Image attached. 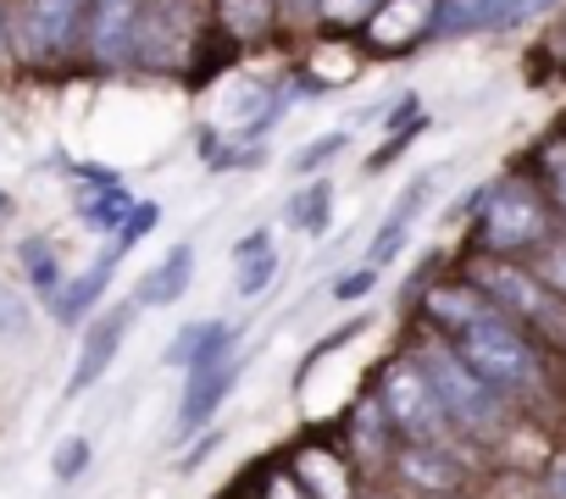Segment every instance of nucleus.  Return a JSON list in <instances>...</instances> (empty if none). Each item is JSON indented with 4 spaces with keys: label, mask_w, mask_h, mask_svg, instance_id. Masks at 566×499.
<instances>
[{
    "label": "nucleus",
    "mask_w": 566,
    "mask_h": 499,
    "mask_svg": "<svg viewBox=\"0 0 566 499\" xmlns=\"http://www.w3.org/2000/svg\"><path fill=\"white\" fill-rule=\"evenodd\" d=\"M117 256H123V250L112 244V250H106V256H101V262H95L90 273H78L73 284H62V295H56V317H62V322H78V317H84V311H90V306H95V300L106 295Z\"/></svg>",
    "instance_id": "f8f14e48"
},
{
    "label": "nucleus",
    "mask_w": 566,
    "mask_h": 499,
    "mask_svg": "<svg viewBox=\"0 0 566 499\" xmlns=\"http://www.w3.org/2000/svg\"><path fill=\"white\" fill-rule=\"evenodd\" d=\"M84 466H90V438H62L56 455H51V471H56L62 482H73Z\"/></svg>",
    "instance_id": "412c9836"
},
{
    "label": "nucleus",
    "mask_w": 566,
    "mask_h": 499,
    "mask_svg": "<svg viewBox=\"0 0 566 499\" xmlns=\"http://www.w3.org/2000/svg\"><path fill=\"white\" fill-rule=\"evenodd\" d=\"M150 227H156V205H134V216L117 227V250H134V244H139Z\"/></svg>",
    "instance_id": "5701e85b"
},
{
    "label": "nucleus",
    "mask_w": 566,
    "mask_h": 499,
    "mask_svg": "<svg viewBox=\"0 0 566 499\" xmlns=\"http://www.w3.org/2000/svg\"><path fill=\"white\" fill-rule=\"evenodd\" d=\"M23 328H29V306L0 284V333H23Z\"/></svg>",
    "instance_id": "b1692460"
},
{
    "label": "nucleus",
    "mask_w": 566,
    "mask_h": 499,
    "mask_svg": "<svg viewBox=\"0 0 566 499\" xmlns=\"http://www.w3.org/2000/svg\"><path fill=\"white\" fill-rule=\"evenodd\" d=\"M544 284H549L555 295H566V238H555V244L544 250Z\"/></svg>",
    "instance_id": "393cba45"
},
{
    "label": "nucleus",
    "mask_w": 566,
    "mask_h": 499,
    "mask_svg": "<svg viewBox=\"0 0 566 499\" xmlns=\"http://www.w3.org/2000/svg\"><path fill=\"white\" fill-rule=\"evenodd\" d=\"M555 493L566 499V460H555Z\"/></svg>",
    "instance_id": "c85d7f7f"
},
{
    "label": "nucleus",
    "mask_w": 566,
    "mask_h": 499,
    "mask_svg": "<svg viewBox=\"0 0 566 499\" xmlns=\"http://www.w3.org/2000/svg\"><path fill=\"white\" fill-rule=\"evenodd\" d=\"M367 289H373V273H345V278H339V289H334V295H339V300H361V295H367Z\"/></svg>",
    "instance_id": "bb28decb"
},
{
    "label": "nucleus",
    "mask_w": 566,
    "mask_h": 499,
    "mask_svg": "<svg viewBox=\"0 0 566 499\" xmlns=\"http://www.w3.org/2000/svg\"><path fill=\"white\" fill-rule=\"evenodd\" d=\"M544 233H549V222H544V205H538V194H533V189H522V183H500V189L483 200L478 238H483L489 250H500V256L538 244Z\"/></svg>",
    "instance_id": "20e7f679"
},
{
    "label": "nucleus",
    "mask_w": 566,
    "mask_h": 499,
    "mask_svg": "<svg viewBox=\"0 0 566 499\" xmlns=\"http://www.w3.org/2000/svg\"><path fill=\"white\" fill-rule=\"evenodd\" d=\"M555 200L566 205V161H555Z\"/></svg>",
    "instance_id": "cd10ccee"
},
{
    "label": "nucleus",
    "mask_w": 566,
    "mask_h": 499,
    "mask_svg": "<svg viewBox=\"0 0 566 499\" xmlns=\"http://www.w3.org/2000/svg\"><path fill=\"white\" fill-rule=\"evenodd\" d=\"M84 0H29V45L34 56H62L78 34Z\"/></svg>",
    "instance_id": "1a4fd4ad"
},
{
    "label": "nucleus",
    "mask_w": 566,
    "mask_h": 499,
    "mask_svg": "<svg viewBox=\"0 0 566 499\" xmlns=\"http://www.w3.org/2000/svg\"><path fill=\"white\" fill-rule=\"evenodd\" d=\"M478 29H505V0H439L433 34H478Z\"/></svg>",
    "instance_id": "ddd939ff"
},
{
    "label": "nucleus",
    "mask_w": 566,
    "mask_h": 499,
    "mask_svg": "<svg viewBox=\"0 0 566 499\" xmlns=\"http://www.w3.org/2000/svg\"><path fill=\"white\" fill-rule=\"evenodd\" d=\"M290 7H301V12H306V7H317V0H290Z\"/></svg>",
    "instance_id": "c756f323"
},
{
    "label": "nucleus",
    "mask_w": 566,
    "mask_h": 499,
    "mask_svg": "<svg viewBox=\"0 0 566 499\" xmlns=\"http://www.w3.org/2000/svg\"><path fill=\"white\" fill-rule=\"evenodd\" d=\"M139 34V0H95V18H90V45L101 62H128Z\"/></svg>",
    "instance_id": "6e6552de"
},
{
    "label": "nucleus",
    "mask_w": 566,
    "mask_h": 499,
    "mask_svg": "<svg viewBox=\"0 0 566 499\" xmlns=\"http://www.w3.org/2000/svg\"><path fill=\"white\" fill-rule=\"evenodd\" d=\"M555 0H505V29L511 23H527V18H538V12H549Z\"/></svg>",
    "instance_id": "a878e982"
},
{
    "label": "nucleus",
    "mask_w": 566,
    "mask_h": 499,
    "mask_svg": "<svg viewBox=\"0 0 566 499\" xmlns=\"http://www.w3.org/2000/svg\"><path fill=\"white\" fill-rule=\"evenodd\" d=\"M339 150H345V134H323L317 145H306V150L295 156V172H317V167H323V161H334Z\"/></svg>",
    "instance_id": "4be33fe9"
},
{
    "label": "nucleus",
    "mask_w": 566,
    "mask_h": 499,
    "mask_svg": "<svg viewBox=\"0 0 566 499\" xmlns=\"http://www.w3.org/2000/svg\"><path fill=\"white\" fill-rule=\"evenodd\" d=\"M439 328H450V350L494 389V394H527L538 389V361L527 339L483 306V289H439L428 300Z\"/></svg>",
    "instance_id": "f257e3e1"
},
{
    "label": "nucleus",
    "mask_w": 566,
    "mask_h": 499,
    "mask_svg": "<svg viewBox=\"0 0 566 499\" xmlns=\"http://www.w3.org/2000/svg\"><path fill=\"white\" fill-rule=\"evenodd\" d=\"M23 267H29V278H34L40 295H51V300L62 295V273H56V256H51L45 244H29V250H23Z\"/></svg>",
    "instance_id": "a211bd4d"
},
{
    "label": "nucleus",
    "mask_w": 566,
    "mask_h": 499,
    "mask_svg": "<svg viewBox=\"0 0 566 499\" xmlns=\"http://www.w3.org/2000/svg\"><path fill=\"white\" fill-rule=\"evenodd\" d=\"M384 405H389V427H400L411 444H439L450 416H444V400L439 389L428 383L422 367H395L384 378Z\"/></svg>",
    "instance_id": "7ed1b4c3"
},
{
    "label": "nucleus",
    "mask_w": 566,
    "mask_h": 499,
    "mask_svg": "<svg viewBox=\"0 0 566 499\" xmlns=\"http://www.w3.org/2000/svg\"><path fill=\"white\" fill-rule=\"evenodd\" d=\"M478 284L500 300V306H511L516 317H527V322H544V328H555V333H566V317H560V306L544 295L549 284H533V278H522V273H511V267H478Z\"/></svg>",
    "instance_id": "0eeeda50"
},
{
    "label": "nucleus",
    "mask_w": 566,
    "mask_h": 499,
    "mask_svg": "<svg viewBox=\"0 0 566 499\" xmlns=\"http://www.w3.org/2000/svg\"><path fill=\"white\" fill-rule=\"evenodd\" d=\"M266 238H272V233L255 227V233H244V244H239V295H244V300L261 295L266 278H272V267H277V256H272V244H266Z\"/></svg>",
    "instance_id": "2eb2a0df"
},
{
    "label": "nucleus",
    "mask_w": 566,
    "mask_h": 499,
    "mask_svg": "<svg viewBox=\"0 0 566 499\" xmlns=\"http://www.w3.org/2000/svg\"><path fill=\"white\" fill-rule=\"evenodd\" d=\"M400 471H406V482H417L428 493H455V482H461V466L444 449H428V444H411L400 455Z\"/></svg>",
    "instance_id": "4468645a"
},
{
    "label": "nucleus",
    "mask_w": 566,
    "mask_h": 499,
    "mask_svg": "<svg viewBox=\"0 0 566 499\" xmlns=\"http://www.w3.org/2000/svg\"><path fill=\"white\" fill-rule=\"evenodd\" d=\"M384 0H317V18L334 23V29H350V23H367Z\"/></svg>",
    "instance_id": "aec40b11"
},
{
    "label": "nucleus",
    "mask_w": 566,
    "mask_h": 499,
    "mask_svg": "<svg viewBox=\"0 0 566 499\" xmlns=\"http://www.w3.org/2000/svg\"><path fill=\"white\" fill-rule=\"evenodd\" d=\"M128 322H134V306H112L101 322H90V328H84V350H78V361H73L67 394H84V389H95V383L106 378V367H112V361H117V350H123Z\"/></svg>",
    "instance_id": "423d86ee"
},
{
    "label": "nucleus",
    "mask_w": 566,
    "mask_h": 499,
    "mask_svg": "<svg viewBox=\"0 0 566 499\" xmlns=\"http://www.w3.org/2000/svg\"><path fill=\"white\" fill-rule=\"evenodd\" d=\"M189 273H195V250H189V244L167 250V262H161V267H150V273L139 278L134 306H172V300L189 289Z\"/></svg>",
    "instance_id": "9d476101"
},
{
    "label": "nucleus",
    "mask_w": 566,
    "mask_h": 499,
    "mask_svg": "<svg viewBox=\"0 0 566 499\" xmlns=\"http://www.w3.org/2000/svg\"><path fill=\"white\" fill-rule=\"evenodd\" d=\"M84 216H90L95 227H123V222L134 216V194H123V189H106L101 200H90V205H84Z\"/></svg>",
    "instance_id": "6ab92c4d"
},
{
    "label": "nucleus",
    "mask_w": 566,
    "mask_h": 499,
    "mask_svg": "<svg viewBox=\"0 0 566 499\" xmlns=\"http://www.w3.org/2000/svg\"><path fill=\"white\" fill-rule=\"evenodd\" d=\"M217 12L239 40H250V34H261L272 23V0H217Z\"/></svg>",
    "instance_id": "dca6fc26"
},
{
    "label": "nucleus",
    "mask_w": 566,
    "mask_h": 499,
    "mask_svg": "<svg viewBox=\"0 0 566 499\" xmlns=\"http://www.w3.org/2000/svg\"><path fill=\"white\" fill-rule=\"evenodd\" d=\"M239 339V333H233ZM233 339H222L211 355H200L189 367V389H184V405H178V433H195L217 416V405L228 400V389L239 383V355H233Z\"/></svg>",
    "instance_id": "39448f33"
},
{
    "label": "nucleus",
    "mask_w": 566,
    "mask_h": 499,
    "mask_svg": "<svg viewBox=\"0 0 566 499\" xmlns=\"http://www.w3.org/2000/svg\"><path fill=\"white\" fill-rule=\"evenodd\" d=\"M428 189H433V172H422L417 183H406V194H400V205L384 216V227H378V238H373V262H389L395 250L406 244V233H411V222H417V211H422V200H428Z\"/></svg>",
    "instance_id": "9b49d317"
},
{
    "label": "nucleus",
    "mask_w": 566,
    "mask_h": 499,
    "mask_svg": "<svg viewBox=\"0 0 566 499\" xmlns=\"http://www.w3.org/2000/svg\"><path fill=\"white\" fill-rule=\"evenodd\" d=\"M328 211H334V189H328V183H312V189L295 200V222H301L306 233H323V227H328Z\"/></svg>",
    "instance_id": "f3484780"
},
{
    "label": "nucleus",
    "mask_w": 566,
    "mask_h": 499,
    "mask_svg": "<svg viewBox=\"0 0 566 499\" xmlns=\"http://www.w3.org/2000/svg\"><path fill=\"white\" fill-rule=\"evenodd\" d=\"M417 367H422L428 383L439 389L444 416H450L455 427H467V433H494V427H500V400H494V389H489L455 350H428Z\"/></svg>",
    "instance_id": "f03ea898"
}]
</instances>
